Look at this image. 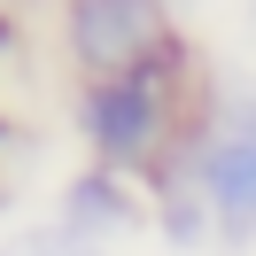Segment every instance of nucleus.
Here are the masks:
<instances>
[{
  "instance_id": "f257e3e1",
  "label": "nucleus",
  "mask_w": 256,
  "mask_h": 256,
  "mask_svg": "<svg viewBox=\"0 0 256 256\" xmlns=\"http://www.w3.org/2000/svg\"><path fill=\"white\" fill-rule=\"evenodd\" d=\"M70 39H78V62H94L101 78H132L163 47V8L156 0H78Z\"/></svg>"
},
{
  "instance_id": "f03ea898",
  "label": "nucleus",
  "mask_w": 256,
  "mask_h": 256,
  "mask_svg": "<svg viewBox=\"0 0 256 256\" xmlns=\"http://www.w3.org/2000/svg\"><path fill=\"white\" fill-rule=\"evenodd\" d=\"M86 132H94L109 156H140L156 140V70H132V78H101L86 94Z\"/></svg>"
},
{
  "instance_id": "7ed1b4c3",
  "label": "nucleus",
  "mask_w": 256,
  "mask_h": 256,
  "mask_svg": "<svg viewBox=\"0 0 256 256\" xmlns=\"http://www.w3.org/2000/svg\"><path fill=\"white\" fill-rule=\"evenodd\" d=\"M210 202H218L225 233H256V140H225L210 156Z\"/></svg>"
},
{
  "instance_id": "20e7f679",
  "label": "nucleus",
  "mask_w": 256,
  "mask_h": 256,
  "mask_svg": "<svg viewBox=\"0 0 256 256\" xmlns=\"http://www.w3.org/2000/svg\"><path fill=\"white\" fill-rule=\"evenodd\" d=\"M8 256H94L78 233H32V240H16Z\"/></svg>"
},
{
  "instance_id": "39448f33",
  "label": "nucleus",
  "mask_w": 256,
  "mask_h": 256,
  "mask_svg": "<svg viewBox=\"0 0 256 256\" xmlns=\"http://www.w3.org/2000/svg\"><path fill=\"white\" fill-rule=\"evenodd\" d=\"M0 39H8V24H0Z\"/></svg>"
},
{
  "instance_id": "423d86ee",
  "label": "nucleus",
  "mask_w": 256,
  "mask_h": 256,
  "mask_svg": "<svg viewBox=\"0 0 256 256\" xmlns=\"http://www.w3.org/2000/svg\"><path fill=\"white\" fill-rule=\"evenodd\" d=\"M248 124H256V109H248Z\"/></svg>"
}]
</instances>
